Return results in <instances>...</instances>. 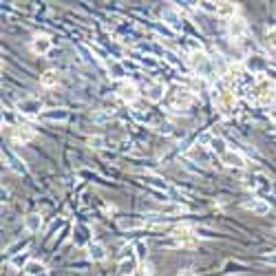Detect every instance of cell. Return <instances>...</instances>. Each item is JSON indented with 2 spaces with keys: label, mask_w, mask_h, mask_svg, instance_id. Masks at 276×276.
<instances>
[{
  "label": "cell",
  "mask_w": 276,
  "mask_h": 276,
  "mask_svg": "<svg viewBox=\"0 0 276 276\" xmlns=\"http://www.w3.org/2000/svg\"><path fill=\"white\" fill-rule=\"evenodd\" d=\"M190 104H192V91L190 89H181V86H177V89L170 93V106L175 110H186Z\"/></svg>",
  "instance_id": "5"
},
{
  "label": "cell",
  "mask_w": 276,
  "mask_h": 276,
  "mask_svg": "<svg viewBox=\"0 0 276 276\" xmlns=\"http://www.w3.org/2000/svg\"><path fill=\"white\" fill-rule=\"evenodd\" d=\"M208 152L210 150H203L201 146H195V148H190V157L201 159V162H208Z\"/></svg>",
  "instance_id": "27"
},
{
  "label": "cell",
  "mask_w": 276,
  "mask_h": 276,
  "mask_svg": "<svg viewBox=\"0 0 276 276\" xmlns=\"http://www.w3.org/2000/svg\"><path fill=\"white\" fill-rule=\"evenodd\" d=\"M146 97L150 102H162L164 97H166V86H164L162 82H150V84L146 86Z\"/></svg>",
  "instance_id": "15"
},
{
  "label": "cell",
  "mask_w": 276,
  "mask_h": 276,
  "mask_svg": "<svg viewBox=\"0 0 276 276\" xmlns=\"http://www.w3.org/2000/svg\"><path fill=\"white\" fill-rule=\"evenodd\" d=\"M217 102V110H219L223 117H232L237 113V106H239V100H237V93L234 91H221L219 95L214 97Z\"/></svg>",
  "instance_id": "3"
},
{
  "label": "cell",
  "mask_w": 276,
  "mask_h": 276,
  "mask_svg": "<svg viewBox=\"0 0 276 276\" xmlns=\"http://www.w3.org/2000/svg\"><path fill=\"white\" fill-rule=\"evenodd\" d=\"M24 272H27V274H31V276H42L44 274V263L34 261V258H31V261L27 263V267H24Z\"/></svg>",
  "instance_id": "23"
},
{
  "label": "cell",
  "mask_w": 276,
  "mask_h": 276,
  "mask_svg": "<svg viewBox=\"0 0 276 276\" xmlns=\"http://www.w3.org/2000/svg\"><path fill=\"white\" fill-rule=\"evenodd\" d=\"M117 97L122 102H126V104H135V102H137V97H139L137 86H135L133 82H124V84L117 89Z\"/></svg>",
  "instance_id": "10"
},
{
  "label": "cell",
  "mask_w": 276,
  "mask_h": 276,
  "mask_svg": "<svg viewBox=\"0 0 276 276\" xmlns=\"http://www.w3.org/2000/svg\"><path fill=\"white\" fill-rule=\"evenodd\" d=\"M42 117L51 119V122H67L69 113L64 109H53V110H49V113H42Z\"/></svg>",
  "instance_id": "22"
},
{
  "label": "cell",
  "mask_w": 276,
  "mask_h": 276,
  "mask_svg": "<svg viewBox=\"0 0 276 276\" xmlns=\"http://www.w3.org/2000/svg\"><path fill=\"white\" fill-rule=\"evenodd\" d=\"M245 69L252 73H261L263 69H265V60H263L261 55H248V60H245Z\"/></svg>",
  "instance_id": "21"
},
{
  "label": "cell",
  "mask_w": 276,
  "mask_h": 276,
  "mask_svg": "<svg viewBox=\"0 0 276 276\" xmlns=\"http://www.w3.org/2000/svg\"><path fill=\"white\" fill-rule=\"evenodd\" d=\"M144 221L139 219H119V228L122 230H133V228H142Z\"/></svg>",
  "instance_id": "25"
},
{
  "label": "cell",
  "mask_w": 276,
  "mask_h": 276,
  "mask_svg": "<svg viewBox=\"0 0 276 276\" xmlns=\"http://www.w3.org/2000/svg\"><path fill=\"white\" fill-rule=\"evenodd\" d=\"M208 150L214 152V155H219V157H223L230 148H228V144H225V139L221 137V135H212V137L208 139Z\"/></svg>",
  "instance_id": "16"
},
{
  "label": "cell",
  "mask_w": 276,
  "mask_h": 276,
  "mask_svg": "<svg viewBox=\"0 0 276 276\" xmlns=\"http://www.w3.org/2000/svg\"><path fill=\"white\" fill-rule=\"evenodd\" d=\"M221 164H223L225 168H232V170H241V168H245V157L237 150H228L223 157H221Z\"/></svg>",
  "instance_id": "9"
},
{
  "label": "cell",
  "mask_w": 276,
  "mask_h": 276,
  "mask_svg": "<svg viewBox=\"0 0 276 276\" xmlns=\"http://www.w3.org/2000/svg\"><path fill=\"white\" fill-rule=\"evenodd\" d=\"M172 239H175L177 248H181V250H195V248H199V232H195L190 225H179V228H175Z\"/></svg>",
  "instance_id": "1"
},
{
  "label": "cell",
  "mask_w": 276,
  "mask_h": 276,
  "mask_svg": "<svg viewBox=\"0 0 276 276\" xmlns=\"http://www.w3.org/2000/svg\"><path fill=\"white\" fill-rule=\"evenodd\" d=\"M188 64L199 73V77H205L210 73V57L205 55V51H201V49L190 51V55H188Z\"/></svg>",
  "instance_id": "4"
},
{
  "label": "cell",
  "mask_w": 276,
  "mask_h": 276,
  "mask_svg": "<svg viewBox=\"0 0 276 276\" xmlns=\"http://www.w3.org/2000/svg\"><path fill=\"white\" fill-rule=\"evenodd\" d=\"M29 261H31V258H29L24 252L22 254H14V257H11V267H16V270H24Z\"/></svg>",
  "instance_id": "24"
},
{
  "label": "cell",
  "mask_w": 276,
  "mask_h": 276,
  "mask_svg": "<svg viewBox=\"0 0 276 276\" xmlns=\"http://www.w3.org/2000/svg\"><path fill=\"white\" fill-rule=\"evenodd\" d=\"M265 44L276 51V27H267V31H265Z\"/></svg>",
  "instance_id": "26"
},
{
  "label": "cell",
  "mask_w": 276,
  "mask_h": 276,
  "mask_svg": "<svg viewBox=\"0 0 276 276\" xmlns=\"http://www.w3.org/2000/svg\"><path fill=\"white\" fill-rule=\"evenodd\" d=\"M110 75H113V77H124L126 75L124 67H122V64H117V62H113V64H110Z\"/></svg>",
  "instance_id": "29"
},
{
  "label": "cell",
  "mask_w": 276,
  "mask_h": 276,
  "mask_svg": "<svg viewBox=\"0 0 276 276\" xmlns=\"http://www.w3.org/2000/svg\"><path fill=\"white\" fill-rule=\"evenodd\" d=\"M135 250H137V252H135V257H137L142 263L146 261V252H148L146 243H144V241H137V243H135Z\"/></svg>",
  "instance_id": "28"
},
{
  "label": "cell",
  "mask_w": 276,
  "mask_h": 276,
  "mask_svg": "<svg viewBox=\"0 0 276 276\" xmlns=\"http://www.w3.org/2000/svg\"><path fill=\"white\" fill-rule=\"evenodd\" d=\"M24 230L31 232V234H36V232L42 230V217H40V212H31V214L24 217Z\"/></svg>",
  "instance_id": "18"
},
{
  "label": "cell",
  "mask_w": 276,
  "mask_h": 276,
  "mask_svg": "<svg viewBox=\"0 0 276 276\" xmlns=\"http://www.w3.org/2000/svg\"><path fill=\"white\" fill-rule=\"evenodd\" d=\"M243 208H245V210H252V212L258 214V217H265V214H270V203H267L265 199L245 201V203H243Z\"/></svg>",
  "instance_id": "17"
},
{
  "label": "cell",
  "mask_w": 276,
  "mask_h": 276,
  "mask_svg": "<svg viewBox=\"0 0 276 276\" xmlns=\"http://www.w3.org/2000/svg\"><path fill=\"white\" fill-rule=\"evenodd\" d=\"M89 146L91 148H102V146H104V137H100V135H93V137H89Z\"/></svg>",
  "instance_id": "30"
},
{
  "label": "cell",
  "mask_w": 276,
  "mask_h": 276,
  "mask_svg": "<svg viewBox=\"0 0 276 276\" xmlns=\"http://www.w3.org/2000/svg\"><path fill=\"white\" fill-rule=\"evenodd\" d=\"M237 14H239L237 2H219V5H217V16L223 18V20H228V22L237 18Z\"/></svg>",
  "instance_id": "14"
},
{
  "label": "cell",
  "mask_w": 276,
  "mask_h": 276,
  "mask_svg": "<svg viewBox=\"0 0 276 276\" xmlns=\"http://www.w3.org/2000/svg\"><path fill=\"white\" fill-rule=\"evenodd\" d=\"M18 110L24 115H40V110H42V102L36 100V97H22V100L18 102Z\"/></svg>",
  "instance_id": "12"
},
{
  "label": "cell",
  "mask_w": 276,
  "mask_h": 276,
  "mask_svg": "<svg viewBox=\"0 0 276 276\" xmlns=\"http://www.w3.org/2000/svg\"><path fill=\"white\" fill-rule=\"evenodd\" d=\"M51 47H53V42L47 34H36L34 38H31V51H34L36 55H47V53L51 51Z\"/></svg>",
  "instance_id": "7"
},
{
  "label": "cell",
  "mask_w": 276,
  "mask_h": 276,
  "mask_svg": "<svg viewBox=\"0 0 276 276\" xmlns=\"http://www.w3.org/2000/svg\"><path fill=\"white\" fill-rule=\"evenodd\" d=\"M162 20L168 24V27H172V29H181V14H179V9L177 7H166V9L162 11Z\"/></svg>",
  "instance_id": "13"
},
{
  "label": "cell",
  "mask_w": 276,
  "mask_h": 276,
  "mask_svg": "<svg viewBox=\"0 0 276 276\" xmlns=\"http://www.w3.org/2000/svg\"><path fill=\"white\" fill-rule=\"evenodd\" d=\"M228 36L232 40L245 38V36H248V22H245V18L237 16L234 20H230V22H228Z\"/></svg>",
  "instance_id": "6"
},
{
  "label": "cell",
  "mask_w": 276,
  "mask_h": 276,
  "mask_svg": "<svg viewBox=\"0 0 276 276\" xmlns=\"http://www.w3.org/2000/svg\"><path fill=\"white\" fill-rule=\"evenodd\" d=\"M89 258L91 261H95V263L104 261L106 258V248L102 245V243H91L89 245Z\"/></svg>",
  "instance_id": "20"
},
{
  "label": "cell",
  "mask_w": 276,
  "mask_h": 276,
  "mask_svg": "<svg viewBox=\"0 0 276 276\" xmlns=\"http://www.w3.org/2000/svg\"><path fill=\"white\" fill-rule=\"evenodd\" d=\"M254 97H257V102H261V104H274L276 102L274 82H272L270 77H261V80H257V84H254Z\"/></svg>",
  "instance_id": "2"
},
{
  "label": "cell",
  "mask_w": 276,
  "mask_h": 276,
  "mask_svg": "<svg viewBox=\"0 0 276 276\" xmlns=\"http://www.w3.org/2000/svg\"><path fill=\"white\" fill-rule=\"evenodd\" d=\"M139 270H142V276H152V265H150V263H146V261H144Z\"/></svg>",
  "instance_id": "31"
},
{
  "label": "cell",
  "mask_w": 276,
  "mask_h": 276,
  "mask_svg": "<svg viewBox=\"0 0 276 276\" xmlns=\"http://www.w3.org/2000/svg\"><path fill=\"white\" fill-rule=\"evenodd\" d=\"M11 142L14 144H29L31 139L36 137V133L27 126H11Z\"/></svg>",
  "instance_id": "11"
},
{
  "label": "cell",
  "mask_w": 276,
  "mask_h": 276,
  "mask_svg": "<svg viewBox=\"0 0 276 276\" xmlns=\"http://www.w3.org/2000/svg\"><path fill=\"white\" fill-rule=\"evenodd\" d=\"M137 270H139V258L135 257V254H129V257L119 258V265H117L119 276H133Z\"/></svg>",
  "instance_id": "8"
},
{
  "label": "cell",
  "mask_w": 276,
  "mask_h": 276,
  "mask_svg": "<svg viewBox=\"0 0 276 276\" xmlns=\"http://www.w3.org/2000/svg\"><path fill=\"white\" fill-rule=\"evenodd\" d=\"M177 276H197V274H195L192 270H188V267H186V270H179V274H177Z\"/></svg>",
  "instance_id": "33"
},
{
  "label": "cell",
  "mask_w": 276,
  "mask_h": 276,
  "mask_svg": "<svg viewBox=\"0 0 276 276\" xmlns=\"http://www.w3.org/2000/svg\"><path fill=\"white\" fill-rule=\"evenodd\" d=\"M263 261H265V263H270V265H274V267H276V252H270L265 258H263Z\"/></svg>",
  "instance_id": "32"
},
{
  "label": "cell",
  "mask_w": 276,
  "mask_h": 276,
  "mask_svg": "<svg viewBox=\"0 0 276 276\" xmlns=\"http://www.w3.org/2000/svg\"><path fill=\"white\" fill-rule=\"evenodd\" d=\"M40 84H42L44 89H55V86L60 84V73H57L55 69H49V71H44L42 75H40Z\"/></svg>",
  "instance_id": "19"
}]
</instances>
